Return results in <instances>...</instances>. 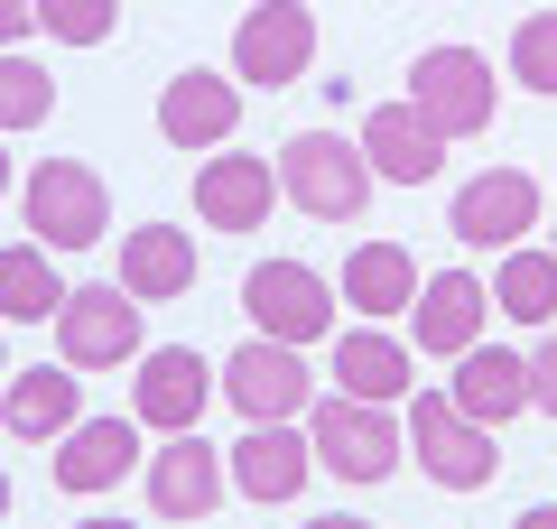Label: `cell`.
I'll return each instance as SVG.
<instances>
[{
  "label": "cell",
  "instance_id": "obj_1",
  "mask_svg": "<svg viewBox=\"0 0 557 529\" xmlns=\"http://www.w3.org/2000/svg\"><path fill=\"white\" fill-rule=\"evenodd\" d=\"M270 168H278V196L298 205L307 223H362V205H372V186H381L372 158H362V139H344V131H298Z\"/></svg>",
  "mask_w": 557,
  "mask_h": 529
},
{
  "label": "cell",
  "instance_id": "obj_2",
  "mask_svg": "<svg viewBox=\"0 0 557 529\" xmlns=\"http://www.w3.org/2000/svg\"><path fill=\"white\" fill-rule=\"evenodd\" d=\"M307 455H317L335 483H391L409 465V428H399L381 399H317L307 409Z\"/></svg>",
  "mask_w": 557,
  "mask_h": 529
},
{
  "label": "cell",
  "instance_id": "obj_3",
  "mask_svg": "<svg viewBox=\"0 0 557 529\" xmlns=\"http://www.w3.org/2000/svg\"><path fill=\"white\" fill-rule=\"evenodd\" d=\"M214 391L233 399L251 428H298L307 409H317V372H307L298 344H278V334H251V344H233L214 362Z\"/></svg>",
  "mask_w": 557,
  "mask_h": 529
},
{
  "label": "cell",
  "instance_id": "obj_4",
  "mask_svg": "<svg viewBox=\"0 0 557 529\" xmlns=\"http://www.w3.org/2000/svg\"><path fill=\"white\" fill-rule=\"evenodd\" d=\"M20 214H28V242H47V251H94L112 233V196L84 158H38L20 176Z\"/></svg>",
  "mask_w": 557,
  "mask_h": 529
},
{
  "label": "cell",
  "instance_id": "obj_5",
  "mask_svg": "<svg viewBox=\"0 0 557 529\" xmlns=\"http://www.w3.org/2000/svg\"><path fill=\"white\" fill-rule=\"evenodd\" d=\"M399 428H409V465L428 473V483H446V492H483L493 483V465H502L493 428H474L446 391H409V418H399Z\"/></svg>",
  "mask_w": 557,
  "mask_h": 529
},
{
  "label": "cell",
  "instance_id": "obj_6",
  "mask_svg": "<svg viewBox=\"0 0 557 529\" xmlns=\"http://www.w3.org/2000/svg\"><path fill=\"white\" fill-rule=\"evenodd\" d=\"M409 102L428 112V131L437 139H483L502 112V84H493V57H474V47H428V57L409 65Z\"/></svg>",
  "mask_w": 557,
  "mask_h": 529
},
{
  "label": "cell",
  "instance_id": "obj_7",
  "mask_svg": "<svg viewBox=\"0 0 557 529\" xmlns=\"http://www.w3.org/2000/svg\"><path fill=\"white\" fill-rule=\"evenodd\" d=\"M139 297L121 288V279H94V288H65L57 307V362L65 372H112V362H139Z\"/></svg>",
  "mask_w": 557,
  "mask_h": 529
},
{
  "label": "cell",
  "instance_id": "obj_8",
  "mask_svg": "<svg viewBox=\"0 0 557 529\" xmlns=\"http://www.w3.org/2000/svg\"><path fill=\"white\" fill-rule=\"evenodd\" d=\"M335 279H317L307 260H260L251 279H242V316H251V334H278V344H325L335 334Z\"/></svg>",
  "mask_w": 557,
  "mask_h": 529
},
{
  "label": "cell",
  "instance_id": "obj_9",
  "mask_svg": "<svg viewBox=\"0 0 557 529\" xmlns=\"http://www.w3.org/2000/svg\"><path fill=\"white\" fill-rule=\"evenodd\" d=\"M307 65H317V10H307V0H251L233 20V84L278 94V84H298Z\"/></svg>",
  "mask_w": 557,
  "mask_h": 529
},
{
  "label": "cell",
  "instance_id": "obj_10",
  "mask_svg": "<svg viewBox=\"0 0 557 529\" xmlns=\"http://www.w3.org/2000/svg\"><path fill=\"white\" fill-rule=\"evenodd\" d=\"M446 233L465 242V251H511V242L539 233V176L530 168H483L456 186V205H446Z\"/></svg>",
  "mask_w": 557,
  "mask_h": 529
},
{
  "label": "cell",
  "instance_id": "obj_11",
  "mask_svg": "<svg viewBox=\"0 0 557 529\" xmlns=\"http://www.w3.org/2000/svg\"><path fill=\"white\" fill-rule=\"evenodd\" d=\"M205 399H214V362H205L196 344H149L139 353V381H131V418L159 436H186L205 418Z\"/></svg>",
  "mask_w": 557,
  "mask_h": 529
},
{
  "label": "cell",
  "instance_id": "obj_12",
  "mask_svg": "<svg viewBox=\"0 0 557 529\" xmlns=\"http://www.w3.org/2000/svg\"><path fill=\"white\" fill-rule=\"evenodd\" d=\"M483 316H493V288H483L474 270L418 279V297H409V353H428V362H456L465 344H483Z\"/></svg>",
  "mask_w": 557,
  "mask_h": 529
},
{
  "label": "cell",
  "instance_id": "obj_13",
  "mask_svg": "<svg viewBox=\"0 0 557 529\" xmlns=\"http://www.w3.org/2000/svg\"><path fill=\"white\" fill-rule=\"evenodd\" d=\"M233 131H242V84H233V75H214V65H186V75L159 94V139H168V149L214 158Z\"/></svg>",
  "mask_w": 557,
  "mask_h": 529
},
{
  "label": "cell",
  "instance_id": "obj_14",
  "mask_svg": "<svg viewBox=\"0 0 557 529\" xmlns=\"http://www.w3.org/2000/svg\"><path fill=\"white\" fill-rule=\"evenodd\" d=\"M223 492H233V473H223V446H205L196 428L168 436V446L149 455V510H159V520H214Z\"/></svg>",
  "mask_w": 557,
  "mask_h": 529
},
{
  "label": "cell",
  "instance_id": "obj_15",
  "mask_svg": "<svg viewBox=\"0 0 557 529\" xmlns=\"http://www.w3.org/2000/svg\"><path fill=\"white\" fill-rule=\"evenodd\" d=\"M270 205H278V168H270V158L214 149V158L196 168V214H205V233H260Z\"/></svg>",
  "mask_w": 557,
  "mask_h": 529
},
{
  "label": "cell",
  "instance_id": "obj_16",
  "mask_svg": "<svg viewBox=\"0 0 557 529\" xmlns=\"http://www.w3.org/2000/svg\"><path fill=\"white\" fill-rule=\"evenodd\" d=\"M223 473H233L242 502L278 510V502H298L307 473H317V455H307V428H251L242 446H223Z\"/></svg>",
  "mask_w": 557,
  "mask_h": 529
},
{
  "label": "cell",
  "instance_id": "obj_17",
  "mask_svg": "<svg viewBox=\"0 0 557 529\" xmlns=\"http://www.w3.org/2000/svg\"><path fill=\"white\" fill-rule=\"evenodd\" d=\"M131 465H139V418H75L57 436V455H47L57 492H112V483H131Z\"/></svg>",
  "mask_w": 557,
  "mask_h": 529
},
{
  "label": "cell",
  "instance_id": "obj_18",
  "mask_svg": "<svg viewBox=\"0 0 557 529\" xmlns=\"http://www.w3.org/2000/svg\"><path fill=\"white\" fill-rule=\"evenodd\" d=\"M362 158H372L381 186H428L446 168V139L428 131L418 102H381V112H362Z\"/></svg>",
  "mask_w": 557,
  "mask_h": 529
},
{
  "label": "cell",
  "instance_id": "obj_19",
  "mask_svg": "<svg viewBox=\"0 0 557 529\" xmlns=\"http://www.w3.org/2000/svg\"><path fill=\"white\" fill-rule=\"evenodd\" d=\"M446 399H456L474 428L520 418V409H530V353H511V344H465V353H456V381H446Z\"/></svg>",
  "mask_w": 557,
  "mask_h": 529
},
{
  "label": "cell",
  "instance_id": "obj_20",
  "mask_svg": "<svg viewBox=\"0 0 557 529\" xmlns=\"http://www.w3.org/2000/svg\"><path fill=\"white\" fill-rule=\"evenodd\" d=\"M196 233H177V223H131L121 233V288L139 297V307H168V297L196 288Z\"/></svg>",
  "mask_w": 557,
  "mask_h": 529
},
{
  "label": "cell",
  "instance_id": "obj_21",
  "mask_svg": "<svg viewBox=\"0 0 557 529\" xmlns=\"http://www.w3.org/2000/svg\"><path fill=\"white\" fill-rule=\"evenodd\" d=\"M75 418H84V381L65 372V362H38V372H10V381H0V428L28 436V446H57Z\"/></svg>",
  "mask_w": 557,
  "mask_h": 529
},
{
  "label": "cell",
  "instance_id": "obj_22",
  "mask_svg": "<svg viewBox=\"0 0 557 529\" xmlns=\"http://www.w3.org/2000/svg\"><path fill=\"white\" fill-rule=\"evenodd\" d=\"M409 372H418V353L399 344L391 325H344L335 334V391L344 399H381V409H391V399H409Z\"/></svg>",
  "mask_w": 557,
  "mask_h": 529
},
{
  "label": "cell",
  "instance_id": "obj_23",
  "mask_svg": "<svg viewBox=\"0 0 557 529\" xmlns=\"http://www.w3.org/2000/svg\"><path fill=\"white\" fill-rule=\"evenodd\" d=\"M335 297L362 316V325H381V316H409V297H418V260H409V242H354V251H344V270H335Z\"/></svg>",
  "mask_w": 557,
  "mask_h": 529
},
{
  "label": "cell",
  "instance_id": "obj_24",
  "mask_svg": "<svg viewBox=\"0 0 557 529\" xmlns=\"http://www.w3.org/2000/svg\"><path fill=\"white\" fill-rule=\"evenodd\" d=\"M65 288H57V251L47 242H10L0 251V325H57Z\"/></svg>",
  "mask_w": 557,
  "mask_h": 529
},
{
  "label": "cell",
  "instance_id": "obj_25",
  "mask_svg": "<svg viewBox=\"0 0 557 529\" xmlns=\"http://www.w3.org/2000/svg\"><path fill=\"white\" fill-rule=\"evenodd\" d=\"M483 288H493V307L511 316V325H557V251L511 242V251H502V270L483 279Z\"/></svg>",
  "mask_w": 557,
  "mask_h": 529
},
{
  "label": "cell",
  "instance_id": "obj_26",
  "mask_svg": "<svg viewBox=\"0 0 557 529\" xmlns=\"http://www.w3.org/2000/svg\"><path fill=\"white\" fill-rule=\"evenodd\" d=\"M47 112H57V75H47L38 57L10 47V57H0V139H10V131H38Z\"/></svg>",
  "mask_w": 557,
  "mask_h": 529
},
{
  "label": "cell",
  "instance_id": "obj_27",
  "mask_svg": "<svg viewBox=\"0 0 557 529\" xmlns=\"http://www.w3.org/2000/svg\"><path fill=\"white\" fill-rule=\"evenodd\" d=\"M121 28V0H38V38L57 47H102Z\"/></svg>",
  "mask_w": 557,
  "mask_h": 529
},
{
  "label": "cell",
  "instance_id": "obj_28",
  "mask_svg": "<svg viewBox=\"0 0 557 529\" xmlns=\"http://www.w3.org/2000/svg\"><path fill=\"white\" fill-rule=\"evenodd\" d=\"M511 84L557 94V10H530V20L511 28Z\"/></svg>",
  "mask_w": 557,
  "mask_h": 529
},
{
  "label": "cell",
  "instance_id": "obj_29",
  "mask_svg": "<svg viewBox=\"0 0 557 529\" xmlns=\"http://www.w3.org/2000/svg\"><path fill=\"white\" fill-rule=\"evenodd\" d=\"M530 409L557 418V334H539V344H530Z\"/></svg>",
  "mask_w": 557,
  "mask_h": 529
},
{
  "label": "cell",
  "instance_id": "obj_30",
  "mask_svg": "<svg viewBox=\"0 0 557 529\" xmlns=\"http://www.w3.org/2000/svg\"><path fill=\"white\" fill-rule=\"evenodd\" d=\"M20 38H38V0H0V57Z\"/></svg>",
  "mask_w": 557,
  "mask_h": 529
},
{
  "label": "cell",
  "instance_id": "obj_31",
  "mask_svg": "<svg viewBox=\"0 0 557 529\" xmlns=\"http://www.w3.org/2000/svg\"><path fill=\"white\" fill-rule=\"evenodd\" d=\"M511 529H557V502H539V510H520Z\"/></svg>",
  "mask_w": 557,
  "mask_h": 529
},
{
  "label": "cell",
  "instance_id": "obj_32",
  "mask_svg": "<svg viewBox=\"0 0 557 529\" xmlns=\"http://www.w3.org/2000/svg\"><path fill=\"white\" fill-rule=\"evenodd\" d=\"M298 529H372V520H354V510H325V520H298Z\"/></svg>",
  "mask_w": 557,
  "mask_h": 529
},
{
  "label": "cell",
  "instance_id": "obj_33",
  "mask_svg": "<svg viewBox=\"0 0 557 529\" xmlns=\"http://www.w3.org/2000/svg\"><path fill=\"white\" fill-rule=\"evenodd\" d=\"M75 529H131V520H112V510H94V520H75Z\"/></svg>",
  "mask_w": 557,
  "mask_h": 529
},
{
  "label": "cell",
  "instance_id": "obj_34",
  "mask_svg": "<svg viewBox=\"0 0 557 529\" xmlns=\"http://www.w3.org/2000/svg\"><path fill=\"white\" fill-rule=\"evenodd\" d=\"M10 186H20V168H10V149H0V196H10Z\"/></svg>",
  "mask_w": 557,
  "mask_h": 529
},
{
  "label": "cell",
  "instance_id": "obj_35",
  "mask_svg": "<svg viewBox=\"0 0 557 529\" xmlns=\"http://www.w3.org/2000/svg\"><path fill=\"white\" fill-rule=\"evenodd\" d=\"M0 520H10V473H0Z\"/></svg>",
  "mask_w": 557,
  "mask_h": 529
},
{
  "label": "cell",
  "instance_id": "obj_36",
  "mask_svg": "<svg viewBox=\"0 0 557 529\" xmlns=\"http://www.w3.org/2000/svg\"><path fill=\"white\" fill-rule=\"evenodd\" d=\"M0 381H10V353H0Z\"/></svg>",
  "mask_w": 557,
  "mask_h": 529
},
{
  "label": "cell",
  "instance_id": "obj_37",
  "mask_svg": "<svg viewBox=\"0 0 557 529\" xmlns=\"http://www.w3.org/2000/svg\"><path fill=\"white\" fill-rule=\"evenodd\" d=\"M548 251H557V242H548Z\"/></svg>",
  "mask_w": 557,
  "mask_h": 529
}]
</instances>
